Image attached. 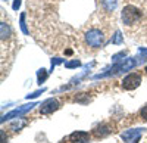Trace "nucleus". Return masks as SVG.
<instances>
[{
  "instance_id": "obj_5",
  "label": "nucleus",
  "mask_w": 147,
  "mask_h": 143,
  "mask_svg": "<svg viewBox=\"0 0 147 143\" xmlns=\"http://www.w3.org/2000/svg\"><path fill=\"white\" fill-rule=\"evenodd\" d=\"M57 108H59L57 100H55V99H49V100H46V102L41 105L40 111H41V114H50V112L56 111Z\"/></svg>"
},
{
  "instance_id": "obj_1",
  "label": "nucleus",
  "mask_w": 147,
  "mask_h": 143,
  "mask_svg": "<svg viewBox=\"0 0 147 143\" xmlns=\"http://www.w3.org/2000/svg\"><path fill=\"white\" fill-rule=\"evenodd\" d=\"M141 18V12L136 7V6H125L122 10V21L127 25H132L136 24V21H138Z\"/></svg>"
},
{
  "instance_id": "obj_2",
  "label": "nucleus",
  "mask_w": 147,
  "mask_h": 143,
  "mask_svg": "<svg viewBox=\"0 0 147 143\" xmlns=\"http://www.w3.org/2000/svg\"><path fill=\"white\" fill-rule=\"evenodd\" d=\"M140 83H141V75L132 73V74H128L124 80H122V87L125 90H134L140 86Z\"/></svg>"
},
{
  "instance_id": "obj_7",
  "label": "nucleus",
  "mask_w": 147,
  "mask_h": 143,
  "mask_svg": "<svg viewBox=\"0 0 147 143\" xmlns=\"http://www.w3.org/2000/svg\"><path fill=\"white\" fill-rule=\"evenodd\" d=\"M140 117L143 118V120L147 121V105H144L143 108H141V111H140Z\"/></svg>"
},
{
  "instance_id": "obj_3",
  "label": "nucleus",
  "mask_w": 147,
  "mask_h": 143,
  "mask_svg": "<svg viewBox=\"0 0 147 143\" xmlns=\"http://www.w3.org/2000/svg\"><path fill=\"white\" fill-rule=\"evenodd\" d=\"M85 40L91 47H100L103 43V34L99 30H91L85 35Z\"/></svg>"
},
{
  "instance_id": "obj_6",
  "label": "nucleus",
  "mask_w": 147,
  "mask_h": 143,
  "mask_svg": "<svg viewBox=\"0 0 147 143\" xmlns=\"http://www.w3.org/2000/svg\"><path fill=\"white\" fill-rule=\"evenodd\" d=\"M109 133H112V127H110L109 124H100V125H97L94 130H93V134L96 137H103Z\"/></svg>"
},
{
  "instance_id": "obj_4",
  "label": "nucleus",
  "mask_w": 147,
  "mask_h": 143,
  "mask_svg": "<svg viewBox=\"0 0 147 143\" xmlns=\"http://www.w3.org/2000/svg\"><path fill=\"white\" fill-rule=\"evenodd\" d=\"M88 139H90V134L85 131H75L69 136L71 143H87Z\"/></svg>"
}]
</instances>
